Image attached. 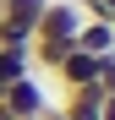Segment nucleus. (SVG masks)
<instances>
[{
	"label": "nucleus",
	"mask_w": 115,
	"mask_h": 120,
	"mask_svg": "<svg viewBox=\"0 0 115 120\" xmlns=\"http://www.w3.org/2000/svg\"><path fill=\"white\" fill-rule=\"evenodd\" d=\"M77 27H82V6L77 0H49L33 27V71H55L77 49Z\"/></svg>",
	"instance_id": "f257e3e1"
},
{
	"label": "nucleus",
	"mask_w": 115,
	"mask_h": 120,
	"mask_svg": "<svg viewBox=\"0 0 115 120\" xmlns=\"http://www.w3.org/2000/svg\"><path fill=\"white\" fill-rule=\"evenodd\" d=\"M55 76H60V87H99V55H88V49H71L60 66H55Z\"/></svg>",
	"instance_id": "f03ea898"
},
{
	"label": "nucleus",
	"mask_w": 115,
	"mask_h": 120,
	"mask_svg": "<svg viewBox=\"0 0 115 120\" xmlns=\"http://www.w3.org/2000/svg\"><path fill=\"white\" fill-rule=\"evenodd\" d=\"M6 109H11V115H44V109H49L44 87H38V71H33V76H16V82L6 87Z\"/></svg>",
	"instance_id": "7ed1b4c3"
},
{
	"label": "nucleus",
	"mask_w": 115,
	"mask_h": 120,
	"mask_svg": "<svg viewBox=\"0 0 115 120\" xmlns=\"http://www.w3.org/2000/svg\"><path fill=\"white\" fill-rule=\"evenodd\" d=\"M77 49H88V55H115V27L82 16V27H77Z\"/></svg>",
	"instance_id": "20e7f679"
},
{
	"label": "nucleus",
	"mask_w": 115,
	"mask_h": 120,
	"mask_svg": "<svg viewBox=\"0 0 115 120\" xmlns=\"http://www.w3.org/2000/svg\"><path fill=\"white\" fill-rule=\"evenodd\" d=\"M99 109H104V93H99V87H71L66 104H60L66 120H99Z\"/></svg>",
	"instance_id": "39448f33"
},
{
	"label": "nucleus",
	"mask_w": 115,
	"mask_h": 120,
	"mask_svg": "<svg viewBox=\"0 0 115 120\" xmlns=\"http://www.w3.org/2000/svg\"><path fill=\"white\" fill-rule=\"evenodd\" d=\"M16 76H33V49H0V82H16Z\"/></svg>",
	"instance_id": "423d86ee"
},
{
	"label": "nucleus",
	"mask_w": 115,
	"mask_h": 120,
	"mask_svg": "<svg viewBox=\"0 0 115 120\" xmlns=\"http://www.w3.org/2000/svg\"><path fill=\"white\" fill-rule=\"evenodd\" d=\"M44 6L49 0H6V22H22V27H38V16H44Z\"/></svg>",
	"instance_id": "0eeeda50"
},
{
	"label": "nucleus",
	"mask_w": 115,
	"mask_h": 120,
	"mask_svg": "<svg viewBox=\"0 0 115 120\" xmlns=\"http://www.w3.org/2000/svg\"><path fill=\"white\" fill-rule=\"evenodd\" d=\"M0 49H33V27L6 22V16H0Z\"/></svg>",
	"instance_id": "6e6552de"
},
{
	"label": "nucleus",
	"mask_w": 115,
	"mask_h": 120,
	"mask_svg": "<svg viewBox=\"0 0 115 120\" xmlns=\"http://www.w3.org/2000/svg\"><path fill=\"white\" fill-rule=\"evenodd\" d=\"M82 6V16H93V22H110L115 27V0H77Z\"/></svg>",
	"instance_id": "1a4fd4ad"
},
{
	"label": "nucleus",
	"mask_w": 115,
	"mask_h": 120,
	"mask_svg": "<svg viewBox=\"0 0 115 120\" xmlns=\"http://www.w3.org/2000/svg\"><path fill=\"white\" fill-rule=\"evenodd\" d=\"M99 93H115V55H99Z\"/></svg>",
	"instance_id": "9d476101"
},
{
	"label": "nucleus",
	"mask_w": 115,
	"mask_h": 120,
	"mask_svg": "<svg viewBox=\"0 0 115 120\" xmlns=\"http://www.w3.org/2000/svg\"><path fill=\"white\" fill-rule=\"evenodd\" d=\"M99 120H115V93H104V109H99Z\"/></svg>",
	"instance_id": "9b49d317"
},
{
	"label": "nucleus",
	"mask_w": 115,
	"mask_h": 120,
	"mask_svg": "<svg viewBox=\"0 0 115 120\" xmlns=\"http://www.w3.org/2000/svg\"><path fill=\"white\" fill-rule=\"evenodd\" d=\"M0 120H22V115H11V109H6V98H0Z\"/></svg>",
	"instance_id": "f8f14e48"
},
{
	"label": "nucleus",
	"mask_w": 115,
	"mask_h": 120,
	"mask_svg": "<svg viewBox=\"0 0 115 120\" xmlns=\"http://www.w3.org/2000/svg\"><path fill=\"white\" fill-rule=\"evenodd\" d=\"M38 120H66V115H60V109H44V115H38Z\"/></svg>",
	"instance_id": "ddd939ff"
},
{
	"label": "nucleus",
	"mask_w": 115,
	"mask_h": 120,
	"mask_svg": "<svg viewBox=\"0 0 115 120\" xmlns=\"http://www.w3.org/2000/svg\"><path fill=\"white\" fill-rule=\"evenodd\" d=\"M22 120H38V115H22Z\"/></svg>",
	"instance_id": "4468645a"
},
{
	"label": "nucleus",
	"mask_w": 115,
	"mask_h": 120,
	"mask_svg": "<svg viewBox=\"0 0 115 120\" xmlns=\"http://www.w3.org/2000/svg\"><path fill=\"white\" fill-rule=\"evenodd\" d=\"M0 11H6V0H0Z\"/></svg>",
	"instance_id": "2eb2a0df"
}]
</instances>
